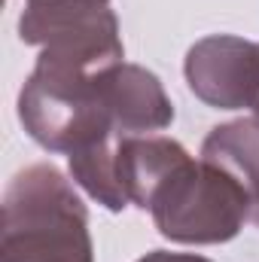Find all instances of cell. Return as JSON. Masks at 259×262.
I'll return each mask as SVG.
<instances>
[{
    "label": "cell",
    "instance_id": "obj_1",
    "mask_svg": "<svg viewBox=\"0 0 259 262\" xmlns=\"http://www.w3.org/2000/svg\"><path fill=\"white\" fill-rule=\"evenodd\" d=\"M0 262H95L85 204L55 165H28L9 180Z\"/></svg>",
    "mask_w": 259,
    "mask_h": 262
},
{
    "label": "cell",
    "instance_id": "obj_2",
    "mask_svg": "<svg viewBox=\"0 0 259 262\" xmlns=\"http://www.w3.org/2000/svg\"><path fill=\"white\" fill-rule=\"evenodd\" d=\"M18 119L31 140L64 156L107 137H122L113 128V116L101 92V73L67 67L40 55L18 92Z\"/></svg>",
    "mask_w": 259,
    "mask_h": 262
},
{
    "label": "cell",
    "instance_id": "obj_3",
    "mask_svg": "<svg viewBox=\"0 0 259 262\" xmlns=\"http://www.w3.org/2000/svg\"><path fill=\"white\" fill-rule=\"evenodd\" d=\"M162 238L174 244H226L253 213L250 192L204 159L183 162L149 204Z\"/></svg>",
    "mask_w": 259,
    "mask_h": 262
},
{
    "label": "cell",
    "instance_id": "obj_4",
    "mask_svg": "<svg viewBox=\"0 0 259 262\" xmlns=\"http://www.w3.org/2000/svg\"><path fill=\"white\" fill-rule=\"evenodd\" d=\"M18 37L40 58L104 73L125 58L119 18L110 0H25Z\"/></svg>",
    "mask_w": 259,
    "mask_h": 262
},
{
    "label": "cell",
    "instance_id": "obj_5",
    "mask_svg": "<svg viewBox=\"0 0 259 262\" xmlns=\"http://www.w3.org/2000/svg\"><path fill=\"white\" fill-rule=\"evenodd\" d=\"M186 82L198 101L217 110H244L259 101V43L235 34H210L189 46Z\"/></svg>",
    "mask_w": 259,
    "mask_h": 262
},
{
    "label": "cell",
    "instance_id": "obj_6",
    "mask_svg": "<svg viewBox=\"0 0 259 262\" xmlns=\"http://www.w3.org/2000/svg\"><path fill=\"white\" fill-rule=\"evenodd\" d=\"M101 92L113 116V128L122 137L156 134L174 122V104L162 79L140 64L119 61L101 73Z\"/></svg>",
    "mask_w": 259,
    "mask_h": 262
},
{
    "label": "cell",
    "instance_id": "obj_7",
    "mask_svg": "<svg viewBox=\"0 0 259 262\" xmlns=\"http://www.w3.org/2000/svg\"><path fill=\"white\" fill-rule=\"evenodd\" d=\"M189 159L192 156L186 152V146L177 143L174 137H162V134L122 137L116 168H119V183L128 195V204L149 210L162 183Z\"/></svg>",
    "mask_w": 259,
    "mask_h": 262
},
{
    "label": "cell",
    "instance_id": "obj_8",
    "mask_svg": "<svg viewBox=\"0 0 259 262\" xmlns=\"http://www.w3.org/2000/svg\"><path fill=\"white\" fill-rule=\"evenodd\" d=\"M201 159L235 177L250 198L259 195V122L232 119L210 131L201 143Z\"/></svg>",
    "mask_w": 259,
    "mask_h": 262
},
{
    "label": "cell",
    "instance_id": "obj_9",
    "mask_svg": "<svg viewBox=\"0 0 259 262\" xmlns=\"http://www.w3.org/2000/svg\"><path fill=\"white\" fill-rule=\"evenodd\" d=\"M119 140L122 137H107L101 143H92V146L67 156L73 183L82 186L98 204H104L113 213L128 207V195H125V189L119 183V168H116Z\"/></svg>",
    "mask_w": 259,
    "mask_h": 262
},
{
    "label": "cell",
    "instance_id": "obj_10",
    "mask_svg": "<svg viewBox=\"0 0 259 262\" xmlns=\"http://www.w3.org/2000/svg\"><path fill=\"white\" fill-rule=\"evenodd\" d=\"M137 262H210L198 253H171V250H153L146 256H140Z\"/></svg>",
    "mask_w": 259,
    "mask_h": 262
},
{
    "label": "cell",
    "instance_id": "obj_11",
    "mask_svg": "<svg viewBox=\"0 0 259 262\" xmlns=\"http://www.w3.org/2000/svg\"><path fill=\"white\" fill-rule=\"evenodd\" d=\"M250 220H253V223L259 226V195L253 198V213H250Z\"/></svg>",
    "mask_w": 259,
    "mask_h": 262
},
{
    "label": "cell",
    "instance_id": "obj_12",
    "mask_svg": "<svg viewBox=\"0 0 259 262\" xmlns=\"http://www.w3.org/2000/svg\"><path fill=\"white\" fill-rule=\"evenodd\" d=\"M253 119L259 122V101H256V107H253Z\"/></svg>",
    "mask_w": 259,
    "mask_h": 262
}]
</instances>
